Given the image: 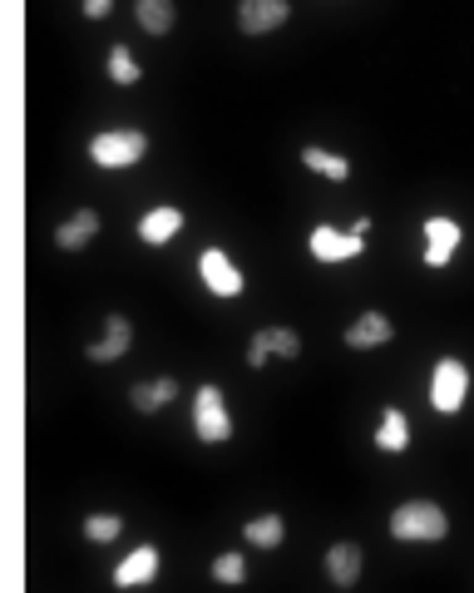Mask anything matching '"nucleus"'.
Segmentation results:
<instances>
[{"label": "nucleus", "instance_id": "f257e3e1", "mask_svg": "<svg viewBox=\"0 0 474 593\" xmlns=\"http://www.w3.org/2000/svg\"><path fill=\"white\" fill-rule=\"evenodd\" d=\"M391 534L405 539V544H435V539L450 534V519H445V509L430 505V500H410V505H400L391 514Z\"/></svg>", "mask_w": 474, "mask_h": 593}, {"label": "nucleus", "instance_id": "f03ea898", "mask_svg": "<svg viewBox=\"0 0 474 593\" xmlns=\"http://www.w3.org/2000/svg\"><path fill=\"white\" fill-rule=\"evenodd\" d=\"M144 154H149L144 129H109V134L89 139V159H94L99 169H134Z\"/></svg>", "mask_w": 474, "mask_h": 593}, {"label": "nucleus", "instance_id": "7ed1b4c3", "mask_svg": "<svg viewBox=\"0 0 474 593\" xmlns=\"http://www.w3.org/2000/svg\"><path fill=\"white\" fill-rule=\"evenodd\" d=\"M465 396H470V371H465V361L445 356L430 371V406H435V416H455L465 406Z\"/></svg>", "mask_w": 474, "mask_h": 593}, {"label": "nucleus", "instance_id": "20e7f679", "mask_svg": "<svg viewBox=\"0 0 474 593\" xmlns=\"http://www.w3.org/2000/svg\"><path fill=\"white\" fill-rule=\"evenodd\" d=\"M193 430L208 445H218V440L233 435V416H228V401H223L218 386H198V396H193Z\"/></svg>", "mask_w": 474, "mask_h": 593}, {"label": "nucleus", "instance_id": "39448f33", "mask_svg": "<svg viewBox=\"0 0 474 593\" xmlns=\"http://www.w3.org/2000/svg\"><path fill=\"white\" fill-rule=\"evenodd\" d=\"M198 277H203V287L213 297H237L242 292V272H237V262L223 248H203L198 253Z\"/></svg>", "mask_w": 474, "mask_h": 593}, {"label": "nucleus", "instance_id": "423d86ee", "mask_svg": "<svg viewBox=\"0 0 474 593\" xmlns=\"http://www.w3.org/2000/svg\"><path fill=\"white\" fill-rule=\"evenodd\" d=\"M267 356H282V361H297L302 356V337L292 327H262L257 337L247 341V366H267Z\"/></svg>", "mask_w": 474, "mask_h": 593}, {"label": "nucleus", "instance_id": "0eeeda50", "mask_svg": "<svg viewBox=\"0 0 474 593\" xmlns=\"http://www.w3.org/2000/svg\"><path fill=\"white\" fill-rule=\"evenodd\" d=\"M307 248H312V257H321V262H346V257H361V248H366V233H356V228H316L312 238H307Z\"/></svg>", "mask_w": 474, "mask_h": 593}, {"label": "nucleus", "instance_id": "6e6552de", "mask_svg": "<svg viewBox=\"0 0 474 593\" xmlns=\"http://www.w3.org/2000/svg\"><path fill=\"white\" fill-rule=\"evenodd\" d=\"M287 15H292L287 0H242V5H237V25H242V35H267V30H277Z\"/></svg>", "mask_w": 474, "mask_h": 593}, {"label": "nucleus", "instance_id": "1a4fd4ad", "mask_svg": "<svg viewBox=\"0 0 474 593\" xmlns=\"http://www.w3.org/2000/svg\"><path fill=\"white\" fill-rule=\"evenodd\" d=\"M460 223L455 218H425V267H445L460 248Z\"/></svg>", "mask_w": 474, "mask_h": 593}, {"label": "nucleus", "instance_id": "9d476101", "mask_svg": "<svg viewBox=\"0 0 474 593\" xmlns=\"http://www.w3.org/2000/svg\"><path fill=\"white\" fill-rule=\"evenodd\" d=\"M361 569H366L361 544H331V549H326V574H331V584H336V589L361 584Z\"/></svg>", "mask_w": 474, "mask_h": 593}, {"label": "nucleus", "instance_id": "9b49d317", "mask_svg": "<svg viewBox=\"0 0 474 593\" xmlns=\"http://www.w3.org/2000/svg\"><path fill=\"white\" fill-rule=\"evenodd\" d=\"M158 574V549L154 544H139L119 569H114V589H144V584H154Z\"/></svg>", "mask_w": 474, "mask_h": 593}, {"label": "nucleus", "instance_id": "f8f14e48", "mask_svg": "<svg viewBox=\"0 0 474 593\" xmlns=\"http://www.w3.org/2000/svg\"><path fill=\"white\" fill-rule=\"evenodd\" d=\"M346 346L351 351H376V346H386L391 341V317H381V312H361L351 327H346Z\"/></svg>", "mask_w": 474, "mask_h": 593}, {"label": "nucleus", "instance_id": "ddd939ff", "mask_svg": "<svg viewBox=\"0 0 474 593\" xmlns=\"http://www.w3.org/2000/svg\"><path fill=\"white\" fill-rule=\"evenodd\" d=\"M129 341H134V327H129V317H109L104 322V337L89 341V361H119L124 351H129Z\"/></svg>", "mask_w": 474, "mask_h": 593}, {"label": "nucleus", "instance_id": "4468645a", "mask_svg": "<svg viewBox=\"0 0 474 593\" xmlns=\"http://www.w3.org/2000/svg\"><path fill=\"white\" fill-rule=\"evenodd\" d=\"M178 228H183V213H178L173 203H163V208H154V213L139 218V238H144L149 248L168 243V238H178Z\"/></svg>", "mask_w": 474, "mask_h": 593}, {"label": "nucleus", "instance_id": "2eb2a0df", "mask_svg": "<svg viewBox=\"0 0 474 593\" xmlns=\"http://www.w3.org/2000/svg\"><path fill=\"white\" fill-rule=\"evenodd\" d=\"M94 233H99V213H94V208H84V213L65 218V223L55 228V243H60L65 253H75V248H84V243H94Z\"/></svg>", "mask_w": 474, "mask_h": 593}, {"label": "nucleus", "instance_id": "dca6fc26", "mask_svg": "<svg viewBox=\"0 0 474 593\" xmlns=\"http://www.w3.org/2000/svg\"><path fill=\"white\" fill-rule=\"evenodd\" d=\"M173 396H178V381H173V376H154V381H139V386L129 391L134 411H144V416H149V411H158V406H168Z\"/></svg>", "mask_w": 474, "mask_h": 593}, {"label": "nucleus", "instance_id": "f3484780", "mask_svg": "<svg viewBox=\"0 0 474 593\" xmlns=\"http://www.w3.org/2000/svg\"><path fill=\"white\" fill-rule=\"evenodd\" d=\"M242 539H247L252 549H277V544L287 539V524H282V514H257V519H247Z\"/></svg>", "mask_w": 474, "mask_h": 593}, {"label": "nucleus", "instance_id": "a211bd4d", "mask_svg": "<svg viewBox=\"0 0 474 593\" xmlns=\"http://www.w3.org/2000/svg\"><path fill=\"white\" fill-rule=\"evenodd\" d=\"M376 445H381V450H391V455H400V450L410 445V421H405V411H395V406H386V411H381Z\"/></svg>", "mask_w": 474, "mask_h": 593}, {"label": "nucleus", "instance_id": "6ab92c4d", "mask_svg": "<svg viewBox=\"0 0 474 593\" xmlns=\"http://www.w3.org/2000/svg\"><path fill=\"white\" fill-rule=\"evenodd\" d=\"M134 20L149 35H168L173 30V0H134Z\"/></svg>", "mask_w": 474, "mask_h": 593}, {"label": "nucleus", "instance_id": "aec40b11", "mask_svg": "<svg viewBox=\"0 0 474 593\" xmlns=\"http://www.w3.org/2000/svg\"><path fill=\"white\" fill-rule=\"evenodd\" d=\"M302 164L312 173H321V178H331V183H341V178H351V164L341 159V154H326V149H302Z\"/></svg>", "mask_w": 474, "mask_h": 593}, {"label": "nucleus", "instance_id": "412c9836", "mask_svg": "<svg viewBox=\"0 0 474 593\" xmlns=\"http://www.w3.org/2000/svg\"><path fill=\"white\" fill-rule=\"evenodd\" d=\"M109 80H114V85H139V80H144L139 60H134L124 45H114V50H109Z\"/></svg>", "mask_w": 474, "mask_h": 593}, {"label": "nucleus", "instance_id": "4be33fe9", "mask_svg": "<svg viewBox=\"0 0 474 593\" xmlns=\"http://www.w3.org/2000/svg\"><path fill=\"white\" fill-rule=\"evenodd\" d=\"M84 534H89L94 544H109V539L124 534V519H119V514H89V519H84Z\"/></svg>", "mask_w": 474, "mask_h": 593}, {"label": "nucleus", "instance_id": "5701e85b", "mask_svg": "<svg viewBox=\"0 0 474 593\" xmlns=\"http://www.w3.org/2000/svg\"><path fill=\"white\" fill-rule=\"evenodd\" d=\"M213 579H218V584H242V579H247L242 554H218V559H213Z\"/></svg>", "mask_w": 474, "mask_h": 593}, {"label": "nucleus", "instance_id": "b1692460", "mask_svg": "<svg viewBox=\"0 0 474 593\" xmlns=\"http://www.w3.org/2000/svg\"><path fill=\"white\" fill-rule=\"evenodd\" d=\"M109 10H114V0H84V15H89V20H104Z\"/></svg>", "mask_w": 474, "mask_h": 593}]
</instances>
